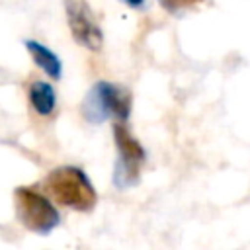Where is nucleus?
Returning a JSON list of instances; mask_svg holds the SVG:
<instances>
[{"mask_svg":"<svg viewBox=\"0 0 250 250\" xmlns=\"http://www.w3.org/2000/svg\"><path fill=\"white\" fill-rule=\"evenodd\" d=\"M45 186L49 193L64 207L74 211H92L98 201V193L94 184L86 176L84 170L76 166H61L49 172L45 178Z\"/></svg>","mask_w":250,"mask_h":250,"instance_id":"1","label":"nucleus"},{"mask_svg":"<svg viewBox=\"0 0 250 250\" xmlns=\"http://www.w3.org/2000/svg\"><path fill=\"white\" fill-rule=\"evenodd\" d=\"M80 111L84 119L92 125L104 123L109 117H115L117 121H127L131 113V94L127 88L100 80L84 96Z\"/></svg>","mask_w":250,"mask_h":250,"instance_id":"2","label":"nucleus"},{"mask_svg":"<svg viewBox=\"0 0 250 250\" xmlns=\"http://www.w3.org/2000/svg\"><path fill=\"white\" fill-rule=\"evenodd\" d=\"M14 207L18 221L31 232L47 236L61 223V215L55 205L39 191L31 188L14 189Z\"/></svg>","mask_w":250,"mask_h":250,"instance_id":"3","label":"nucleus"},{"mask_svg":"<svg viewBox=\"0 0 250 250\" xmlns=\"http://www.w3.org/2000/svg\"><path fill=\"white\" fill-rule=\"evenodd\" d=\"M113 139L117 146V162L113 168V184L119 189L133 188L141 178V166L145 164L146 152L143 145L131 135L123 123L113 125Z\"/></svg>","mask_w":250,"mask_h":250,"instance_id":"4","label":"nucleus"},{"mask_svg":"<svg viewBox=\"0 0 250 250\" xmlns=\"http://www.w3.org/2000/svg\"><path fill=\"white\" fill-rule=\"evenodd\" d=\"M62 6L74 41L88 51H100L104 45V33L88 0H62Z\"/></svg>","mask_w":250,"mask_h":250,"instance_id":"5","label":"nucleus"},{"mask_svg":"<svg viewBox=\"0 0 250 250\" xmlns=\"http://www.w3.org/2000/svg\"><path fill=\"white\" fill-rule=\"evenodd\" d=\"M23 45H25L27 53L31 55L33 62H35L47 76H51V78H55V80L61 78V74H62V62H61V59H59L49 47H45L43 43H39V41H35V39H25Z\"/></svg>","mask_w":250,"mask_h":250,"instance_id":"6","label":"nucleus"},{"mask_svg":"<svg viewBox=\"0 0 250 250\" xmlns=\"http://www.w3.org/2000/svg\"><path fill=\"white\" fill-rule=\"evenodd\" d=\"M29 102H31L33 109L39 115H51L55 105H57L55 88L49 82H43V80L33 82L31 88H29Z\"/></svg>","mask_w":250,"mask_h":250,"instance_id":"7","label":"nucleus"},{"mask_svg":"<svg viewBox=\"0 0 250 250\" xmlns=\"http://www.w3.org/2000/svg\"><path fill=\"white\" fill-rule=\"evenodd\" d=\"M203 0H158V4L172 16H180L184 10L193 8L197 4H201Z\"/></svg>","mask_w":250,"mask_h":250,"instance_id":"8","label":"nucleus"},{"mask_svg":"<svg viewBox=\"0 0 250 250\" xmlns=\"http://www.w3.org/2000/svg\"><path fill=\"white\" fill-rule=\"evenodd\" d=\"M127 6H131V8H143L145 4H146V0H123Z\"/></svg>","mask_w":250,"mask_h":250,"instance_id":"9","label":"nucleus"}]
</instances>
